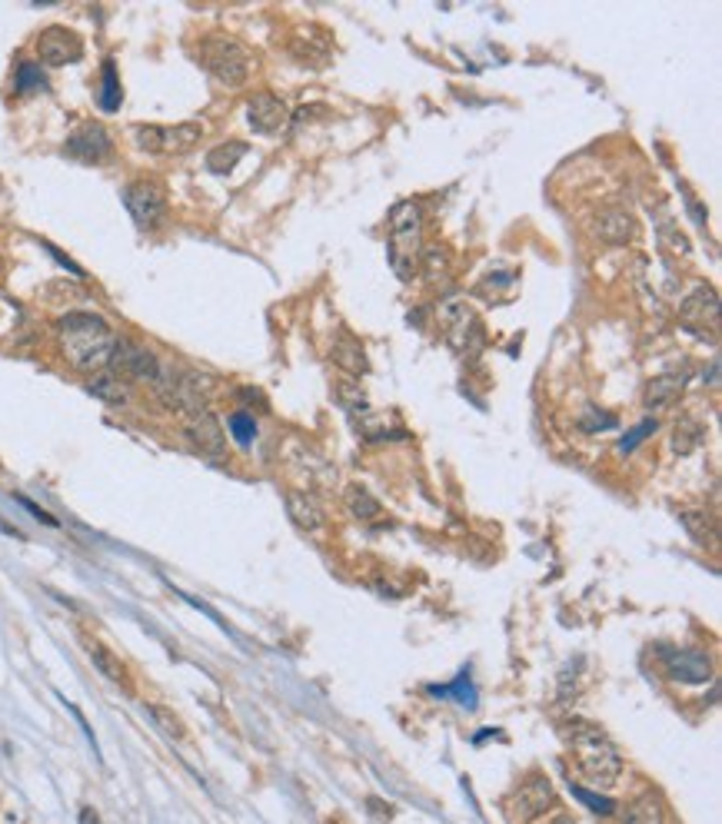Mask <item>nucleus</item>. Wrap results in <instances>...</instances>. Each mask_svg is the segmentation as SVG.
Here are the masks:
<instances>
[{"instance_id":"1","label":"nucleus","mask_w":722,"mask_h":824,"mask_svg":"<svg viewBox=\"0 0 722 824\" xmlns=\"http://www.w3.org/2000/svg\"><path fill=\"white\" fill-rule=\"evenodd\" d=\"M57 343L67 363L80 373H107L117 350L114 329L97 313H63L57 319Z\"/></svg>"},{"instance_id":"39","label":"nucleus","mask_w":722,"mask_h":824,"mask_svg":"<svg viewBox=\"0 0 722 824\" xmlns=\"http://www.w3.org/2000/svg\"><path fill=\"white\" fill-rule=\"evenodd\" d=\"M80 824H97V814L91 808H84V811H80Z\"/></svg>"},{"instance_id":"11","label":"nucleus","mask_w":722,"mask_h":824,"mask_svg":"<svg viewBox=\"0 0 722 824\" xmlns=\"http://www.w3.org/2000/svg\"><path fill=\"white\" fill-rule=\"evenodd\" d=\"M679 316H683V326L689 329V333H696V337L709 333L715 340V333H719V296H715V290L712 286H696L683 299Z\"/></svg>"},{"instance_id":"30","label":"nucleus","mask_w":722,"mask_h":824,"mask_svg":"<svg viewBox=\"0 0 722 824\" xmlns=\"http://www.w3.org/2000/svg\"><path fill=\"white\" fill-rule=\"evenodd\" d=\"M120 101H124V91H120V76H117V63L107 60L104 63V84H101V107L107 114L120 110Z\"/></svg>"},{"instance_id":"10","label":"nucleus","mask_w":722,"mask_h":824,"mask_svg":"<svg viewBox=\"0 0 722 824\" xmlns=\"http://www.w3.org/2000/svg\"><path fill=\"white\" fill-rule=\"evenodd\" d=\"M552 801H556L552 785H549L543 775H529V778H523V785L513 791L506 811H510V821H513V824H529V821L539 817L546 808H552Z\"/></svg>"},{"instance_id":"21","label":"nucleus","mask_w":722,"mask_h":824,"mask_svg":"<svg viewBox=\"0 0 722 824\" xmlns=\"http://www.w3.org/2000/svg\"><path fill=\"white\" fill-rule=\"evenodd\" d=\"M247 153H251V146L244 140H226V143H220V146H213L207 153V170L217 174V177H226V174L236 170V163L244 160Z\"/></svg>"},{"instance_id":"23","label":"nucleus","mask_w":722,"mask_h":824,"mask_svg":"<svg viewBox=\"0 0 722 824\" xmlns=\"http://www.w3.org/2000/svg\"><path fill=\"white\" fill-rule=\"evenodd\" d=\"M84 648H88V655H91V662L97 666V672L101 675H107L110 682H117V685H124V688H130V682H127V672H124V666H120V658L107 648V645H101L97 638H84Z\"/></svg>"},{"instance_id":"18","label":"nucleus","mask_w":722,"mask_h":824,"mask_svg":"<svg viewBox=\"0 0 722 824\" xmlns=\"http://www.w3.org/2000/svg\"><path fill=\"white\" fill-rule=\"evenodd\" d=\"M184 436L203 456H223L226 452V436H223V426H220V420L213 416V412L190 416L187 426H184Z\"/></svg>"},{"instance_id":"3","label":"nucleus","mask_w":722,"mask_h":824,"mask_svg":"<svg viewBox=\"0 0 722 824\" xmlns=\"http://www.w3.org/2000/svg\"><path fill=\"white\" fill-rule=\"evenodd\" d=\"M423 213L414 203H399L389 213V239H386V254L393 263V273L399 280H414L420 270L423 257Z\"/></svg>"},{"instance_id":"14","label":"nucleus","mask_w":722,"mask_h":824,"mask_svg":"<svg viewBox=\"0 0 722 824\" xmlns=\"http://www.w3.org/2000/svg\"><path fill=\"white\" fill-rule=\"evenodd\" d=\"M663 669L673 682H683V685H702L712 679V662L709 655L699 651V648H673L666 651L663 658Z\"/></svg>"},{"instance_id":"38","label":"nucleus","mask_w":722,"mask_h":824,"mask_svg":"<svg viewBox=\"0 0 722 824\" xmlns=\"http://www.w3.org/2000/svg\"><path fill=\"white\" fill-rule=\"evenodd\" d=\"M573 794H577L583 804H590L593 811H599V814H613V801H609V798H599V794H593V791H586V788H580V785H573Z\"/></svg>"},{"instance_id":"28","label":"nucleus","mask_w":722,"mask_h":824,"mask_svg":"<svg viewBox=\"0 0 722 824\" xmlns=\"http://www.w3.org/2000/svg\"><path fill=\"white\" fill-rule=\"evenodd\" d=\"M706 429L692 420V416H683L676 423V433H673V446H676V456H689L699 443H702Z\"/></svg>"},{"instance_id":"7","label":"nucleus","mask_w":722,"mask_h":824,"mask_svg":"<svg viewBox=\"0 0 722 824\" xmlns=\"http://www.w3.org/2000/svg\"><path fill=\"white\" fill-rule=\"evenodd\" d=\"M133 143L147 153H190L200 140H203V127L200 123H171V127H160V123H137L133 130Z\"/></svg>"},{"instance_id":"40","label":"nucleus","mask_w":722,"mask_h":824,"mask_svg":"<svg viewBox=\"0 0 722 824\" xmlns=\"http://www.w3.org/2000/svg\"><path fill=\"white\" fill-rule=\"evenodd\" d=\"M552 824H583V821H580V817H573V814H559Z\"/></svg>"},{"instance_id":"27","label":"nucleus","mask_w":722,"mask_h":824,"mask_svg":"<svg viewBox=\"0 0 722 824\" xmlns=\"http://www.w3.org/2000/svg\"><path fill=\"white\" fill-rule=\"evenodd\" d=\"M660 246L673 257H689V239H686V233L679 229V223L673 216L660 220Z\"/></svg>"},{"instance_id":"29","label":"nucleus","mask_w":722,"mask_h":824,"mask_svg":"<svg viewBox=\"0 0 722 824\" xmlns=\"http://www.w3.org/2000/svg\"><path fill=\"white\" fill-rule=\"evenodd\" d=\"M14 91L18 94H37V91H47V76L40 70V63H18V73H14Z\"/></svg>"},{"instance_id":"2","label":"nucleus","mask_w":722,"mask_h":824,"mask_svg":"<svg viewBox=\"0 0 722 824\" xmlns=\"http://www.w3.org/2000/svg\"><path fill=\"white\" fill-rule=\"evenodd\" d=\"M559 734H563L567 749L580 762V772H583V778L590 785H596V788L619 785V778H622V755H619V749L613 745V738L599 725H593L586 718H570V721H563Z\"/></svg>"},{"instance_id":"9","label":"nucleus","mask_w":722,"mask_h":824,"mask_svg":"<svg viewBox=\"0 0 722 824\" xmlns=\"http://www.w3.org/2000/svg\"><path fill=\"white\" fill-rule=\"evenodd\" d=\"M107 373L117 376V379H124V382H150L153 386L160 376H164V366H160V360L147 346L117 340V350L110 356Z\"/></svg>"},{"instance_id":"19","label":"nucleus","mask_w":722,"mask_h":824,"mask_svg":"<svg viewBox=\"0 0 722 824\" xmlns=\"http://www.w3.org/2000/svg\"><path fill=\"white\" fill-rule=\"evenodd\" d=\"M330 360H334L337 369H343L353 379H360V376L370 373V360H366L363 343L353 333H347V329H337V333H334V340H330Z\"/></svg>"},{"instance_id":"13","label":"nucleus","mask_w":722,"mask_h":824,"mask_svg":"<svg viewBox=\"0 0 722 824\" xmlns=\"http://www.w3.org/2000/svg\"><path fill=\"white\" fill-rule=\"evenodd\" d=\"M63 153L80 163H107L114 156V140L101 123H84L70 133V140L63 143Z\"/></svg>"},{"instance_id":"32","label":"nucleus","mask_w":722,"mask_h":824,"mask_svg":"<svg viewBox=\"0 0 722 824\" xmlns=\"http://www.w3.org/2000/svg\"><path fill=\"white\" fill-rule=\"evenodd\" d=\"M430 695H436V698H456L459 705H466V708H473L476 705V695H473V682H469V675L463 672L453 685H433L430 688Z\"/></svg>"},{"instance_id":"25","label":"nucleus","mask_w":722,"mask_h":824,"mask_svg":"<svg viewBox=\"0 0 722 824\" xmlns=\"http://www.w3.org/2000/svg\"><path fill=\"white\" fill-rule=\"evenodd\" d=\"M88 389H91L97 399L110 402V405H124V402L130 399V382H124V379H117V376H110V373H97V376L91 379Z\"/></svg>"},{"instance_id":"36","label":"nucleus","mask_w":722,"mask_h":824,"mask_svg":"<svg viewBox=\"0 0 722 824\" xmlns=\"http://www.w3.org/2000/svg\"><path fill=\"white\" fill-rule=\"evenodd\" d=\"M613 426H616V416H609V412H596V409H586L580 420L583 433H599V429H613Z\"/></svg>"},{"instance_id":"31","label":"nucleus","mask_w":722,"mask_h":824,"mask_svg":"<svg viewBox=\"0 0 722 824\" xmlns=\"http://www.w3.org/2000/svg\"><path fill=\"white\" fill-rule=\"evenodd\" d=\"M347 506H350V513H353L357 519H363V522H373V519L380 516V503L370 496V492H366L363 485H350V492H347Z\"/></svg>"},{"instance_id":"17","label":"nucleus","mask_w":722,"mask_h":824,"mask_svg":"<svg viewBox=\"0 0 722 824\" xmlns=\"http://www.w3.org/2000/svg\"><path fill=\"white\" fill-rule=\"evenodd\" d=\"M590 233L606 243V246H626L636 239L639 226H636V216L622 207H609V210H599L593 220H590Z\"/></svg>"},{"instance_id":"5","label":"nucleus","mask_w":722,"mask_h":824,"mask_svg":"<svg viewBox=\"0 0 722 824\" xmlns=\"http://www.w3.org/2000/svg\"><path fill=\"white\" fill-rule=\"evenodd\" d=\"M440 326L446 333V343L459 353V356H476L487 343L484 322H479L476 309L463 299V296H446L440 303Z\"/></svg>"},{"instance_id":"16","label":"nucleus","mask_w":722,"mask_h":824,"mask_svg":"<svg viewBox=\"0 0 722 824\" xmlns=\"http://www.w3.org/2000/svg\"><path fill=\"white\" fill-rule=\"evenodd\" d=\"M247 120H251V127H254L257 133L277 137V133H283L287 123H290V107H287L277 94L264 91V94L251 97V104H247Z\"/></svg>"},{"instance_id":"35","label":"nucleus","mask_w":722,"mask_h":824,"mask_svg":"<svg viewBox=\"0 0 722 824\" xmlns=\"http://www.w3.org/2000/svg\"><path fill=\"white\" fill-rule=\"evenodd\" d=\"M230 433L240 446H251L254 436H257V420L251 416V412H233L230 416Z\"/></svg>"},{"instance_id":"6","label":"nucleus","mask_w":722,"mask_h":824,"mask_svg":"<svg viewBox=\"0 0 722 824\" xmlns=\"http://www.w3.org/2000/svg\"><path fill=\"white\" fill-rule=\"evenodd\" d=\"M156 392L171 409L184 412V416H200L207 412V392H210V379L194 373V369H164L156 382Z\"/></svg>"},{"instance_id":"4","label":"nucleus","mask_w":722,"mask_h":824,"mask_svg":"<svg viewBox=\"0 0 722 824\" xmlns=\"http://www.w3.org/2000/svg\"><path fill=\"white\" fill-rule=\"evenodd\" d=\"M197 60L203 63V70L217 80V84H223L230 91L244 87L251 80V70H254L251 50L230 34H207L197 44Z\"/></svg>"},{"instance_id":"37","label":"nucleus","mask_w":722,"mask_h":824,"mask_svg":"<svg viewBox=\"0 0 722 824\" xmlns=\"http://www.w3.org/2000/svg\"><path fill=\"white\" fill-rule=\"evenodd\" d=\"M147 711H150V715L156 718V725H160V728H167V731H171L174 738H184V734H187V731H184V725L177 721V715H174V711L160 708V705H147Z\"/></svg>"},{"instance_id":"15","label":"nucleus","mask_w":722,"mask_h":824,"mask_svg":"<svg viewBox=\"0 0 722 824\" xmlns=\"http://www.w3.org/2000/svg\"><path fill=\"white\" fill-rule=\"evenodd\" d=\"M290 54L306 67H327L334 60V44L319 24H300L290 37Z\"/></svg>"},{"instance_id":"20","label":"nucleus","mask_w":722,"mask_h":824,"mask_svg":"<svg viewBox=\"0 0 722 824\" xmlns=\"http://www.w3.org/2000/svg\"><path fill=\"white\" fill-rule=\"evenodd\" d=\"M287 513H290V519H293V526L300 532H324V526H327L324 506H319L313 496H306V492H290V496H287Z\"/></svg>"},{"instance_id":"34","label":"nucleus","mask_w":722,"mask_h":824,"mask_svg":"<svg viewBox=\"0 0 722 824\" xmlns=\"http://www.w3.org/2000/svg\"><path fill=\"white\" fill-rule=\"evenodd\" d=\"M337 396H340V402L353 412V416H366V412H370L366 392H363L357 382H337Z\"/></svg>"},{"instance_id":"22","label":"nucleus","mask_w":722,"mask_h":824,"mask_svg":"<svg viewBox=\"0 0 722 824\" xmlns=\"http://www.w3.org/2000/svg\"><path fill=\"white\" fill-rule=\"evenodd\" d=\"M683 386H686V376H683V373H663V376H656V379L647 386L643 405H647V409H663V405H669L673 399H679Z\"/></svg>"},{"instance_id":"26","label":"nucleus","mask_w":722,"mask_h":824,"mask_svg":"<svg viewBox=\"0 0 722 824\" xmlns=\"http://www.w3.org/2000/svg\"><path fill=\"white\" fill-rule=\"evenodd\" d=\"M622 824H663V804H660L653 794H639V798L626 808Z\"/></svg>"},{"instance_id":"12","label":"nucleus","mask_w":722,"mask_h":824,"mask_svg":"<svg viewBox=\"0 0 722 824\" xmlns=\"http://www.w3.org/2000/svg\"><path fill=\"white\" fill-rule=\"evenodd\" d=\"M84 57V40H80L70 27H47L37 37V60L44 67H70Z\"/></svg>"},{"instance_id":"24","label":"nucleus","mask_w":722,"mask_h":824,"mask_svg":"<svg viewBox=\"0 0 722 824\" xmlns=\"http://www.w3.org/2000/svg\"><path fill=\"white\" fill-rule=\"evenodd\" d=\"M420 267H423V276H427L430 283L446 280V276H450V270H453V254H450V246H443V243L423 246Z\"/></svg>"},{"instance_id":"8","label":"nucleus","mask_w":722,"mask_h":824,"mask_svg":"<svg viewBox=\"0 0 722 824\" xmlns=\"http://www.w3.org/2000/svg\"><path fill=\"white\" fill-rule=\"evenodd\" d=\"M124 207L130 220L137 223V229L150 233L167 220V190L156 180H133L124 190Z\"/></svg>"},{"instance_id":"33","label":"nucleus","mask_w":722,"mask_h":824,"mask_svg":"<svg viewBox=\"0 0 722 824\" xmlns=\"http://www.w3.org/2000/svg\"><path fill=\"white\" fill-rule=\"evenodd\" d=\"M656 429H660V423H656V420H643V423H639L636 429H629V433H626V436L619 439L616 452H619V456H629V452H632L636 446H643V443H647V439H650V436H653Z\"/></svg>"}]
</instances>
